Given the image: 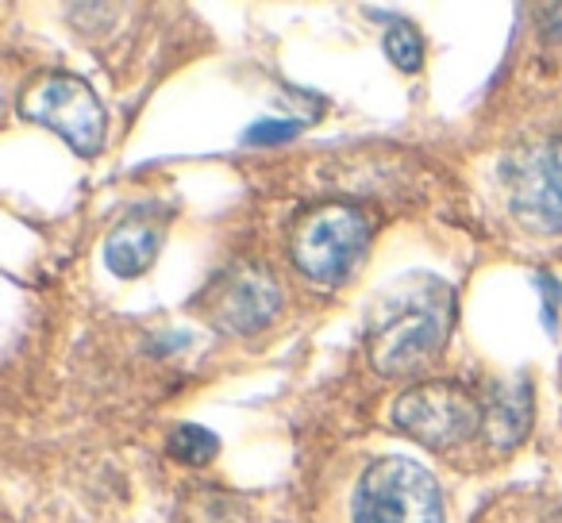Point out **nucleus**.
Instances as JSON below:
<instances>
[{"instance_id":"9","label":"nucleus","mask_w":562,"mask_h":523,"mask_svg":"<svg viewBox=\"0 0 562 523\" xmlns=\"http://www.w3.org/2000/svg\"><path fill=\"white\" fill-rule=\"evenodd\" d=\"M528 416H531V393L528 382L516 385H490L485 397V439L501 451L516 446L528 435Z\"/></svg>"},{"instance_id":"2","label":"nucleus","mask_w":562,"mask_h":523,"mask_svg":"<svg viewBox=\"0 0 562 523\" xmlns=\"http://www.w3.org/2000/svg\"><path fill=\"white\" fill-rule=\"evenodd\" d=\"M370 250V219L355 204H316L293 227V262L308 282L336 289Z\"/></svg>"},{"instance_id":"10","label":"nucleus","mask_w":562,"mask_h":523,"mask_svg":"<svg viewBox=\"0 0 562 523\" xmlns=\"http://www.w3.org/2000/svg\"><path fill=\"white\" fill-rule=\"evenodd\" d=\"M166 451L178 462H186V466H209L220 454V439L209 428H201V423H181V428H173Z\"/></svg>"},{"instance_id":"6","label":"nucleus","mask_w":562,"mask_h":523,"mask_svg":"<svg viewBox=\"0 0 562 523\" xmlns=\"http://www.w3.org/2000/svg\"><path fill=\"white\" fill-rule=\"evenodd\" d=\"M393 423L431 451H451L477 435L485 423V408L454 382H428L401 393L393 405Z\"/></svg>"},{"instance_id":"12","label":"nucleus","mask_w":562,"mask_h":523,"mask_svg":"<svg viewBox=\"0 0 562 523\" xmlns=\"http://www.w3.org/2000/svg\"><path fill=\"white\" fill-rule=\"evenodd\" d=\"M297 132H301V124H278V120H262V124H255L247 132V143H255V147H273V143L293 139Z\"/></svg>"},{"instance_id":"3","label":"nucleus","mask_w":562,"mask_h":523,"mask_svg":"<svg viewBox=\"0 0 562 523\" xmlns=\"http://www.w3.org/2000/svg\"><path fill=\"white\" fill-rule=\"evenodd\" d=\"M513 219L531 235H562V139L513 147L501 162Z\"/></svg>"},{"instance_id":"1","label":"nucleus","mask_w":562,"mask_h":523,"mask_svg":"<svg viewBox=\"0 0 562 523\" xmlns=\"http://www.w3.org/2000/svg\"><path fill=\"white\" fill-rule=\"evenodd\" d=\"M454 323V293L431 274L385 285L367 312V359L382 377H405L443 354Z\"/></svg>"},{"instance_id":"7","label":"nucleus","mask_w":562,"mask_h":523,"mask_svg":"<svg viewBox=\"0 0 562 523\" xmlns=\"http://www.w3.org/2000/svg\"><path fill=\"white\" fill-rule=\"evenodd\" d=\"M281 312V289L262 266H235L216 282L212 293V320L227 336H255L270 328Z\"/></svg>"},{"instance_id":"11","label":"nucleus","mask_w":562,"mask_h":523,"mask_svg":"<svg viewBox=\"0 0 562 523\" xmlns=\"http://www.w3.org/2000/svg\"><path fill=\"white\" fill-rule=\"evenodd\" d=\"M385 55L401 73H416L424 66V35L408 20H393L385 32Z\"/></svg>"},{"instance_id":"5","label":"nucleus","mask_w":562,"mask_h":523,"mask_svg":"<svg viewBox=\"0 0 562 523\" xmlns=\"http://www.w3.org/2000/svg\"><path fill=\"white\" fill-rule=\"evenodd\" d=\"M20 112L35 124L50 127L63 135L78 155H97L109 132L104 120V104L93 93V86L74 73H43L20 96Z\"/></svg>"},{"instance_id":"8","label":"nucleus","mask_w":562,"mask_h":523,"mask_svg":"<svg viewBox=\"0 0 562 523\" xmlns=\"http://www.w3.org/2000/svg\"><path fill=\"white\" fill-rule=\"evenodd\" d=\"M170 227V208L162 204H135L104 239V262L116 277H139L158 258Z\"/></svg>"},{"instance_id":"4","label":"nucleus","mask_w":562,"mask_h":523,"mask_svg":"<svg viewBox=\"0 0 562 523\" xmlns=\"http://www.w3.org/2000/svg\"><path fill=\"white\" fill-rule=\"evenodd\" d=\"M355 523H443L439 485L413 458H378L355 489Z\"/></svg>"}]
</instances>
